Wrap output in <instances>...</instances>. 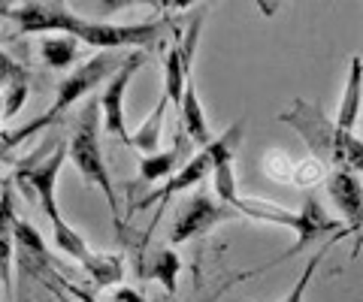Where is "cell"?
<instances>
[{"instance_id": "obj_1", "label": "cell", "mask_w": 363, "mask_h": 302, "mask_svg": "<svg viewBox=\"0 0 363 302\" xmlns=\"http://www.w3.org/2000/svg\"><path fill=\"white\" fill-rule=\"evenodd\" d=\"M279 121H285L297 137L309 145L318 163H330L342 173H363V139L336 124V118H327L318 103L294 100V103L279 112Z\"/></svg>"}, {"instance_id": "obj_2", "label": "cell", "mask_w": 363, "mask_h": 302, "mask_svg": "<svg viewBox=\"0 0 363 302\" xmlns=\"http://www.w3.org/2000/svg\"><path fill=\"white\" fill-rule=\"evenodd\" d=\"M130 58V52H97L91 61H85L82 66H76L73 73H67L61 85H58V91H55V100H52V106L43 112L40 118H33L30 124L25 127H18L16 133H4V142H6V149L13 151L18 142H25L30 139L37 130H45L49 124H55L61 115L70 106H76L79 100H82L85 94H91L100 82H109L112 76H116L124 64H128Z\"/></svg>"}, {"instance_id": "obj_3", "label": "cell", "mask_w": 363, "mask_h": 302, "mask_svg": "<svg viewBox=\"0 0 363 302\" xmlns=\"http://www.w3.org/2000/svg\"><path fill=\"white\" fill-rule=\"evenodd\" d=\"M100 127H104L100 100H91V103L85 106V112L79 115L76 130H73V137H70V161H73L79 175H82L88 185H94V187L104 191L106 203H109V211H112V221H116V227L121 230L124 221H121L116 185H112L109 166H106V158H104V145H100Z\"/></svg>"}, {"instance_id": "obj_4", "label": "cell", "mask_w": 363, "mask_h": 302, "mask_svg": "<svg viewBox=\"0 0 363 302\" xmlns=\"http://www.w3.org/2000/svg\"><path fill=\"white\" fill-rule=\"evenodd\" d=\"M70 158V142H55V149L45 158H33L28 163H18V170L13 173V182L30 203H37L40 211L49 218L52 227L64 223V215L58 209V175L64 161Z\"/></svg>"}, {"instance_id": "obj_5", "label": "cell", "mask_w": 363, "mask_h": 302, "mask_svg": "<svg viewBox=\"0 0 363 302\" xmlns=\"http://www.w3.org/2000/svg\"><path fill=\"white\" fill-rule=\"evenodd\" d=\"M58 33H70L91 49L112 52V49H145L157 37V21H140V25H116V21H85L70 6H64Z\"/></svg>"}, {"instance_id": "obj_6", "label": "cell", "mask_w": 363, "mask_h": 302, "mask_svg": "<svg viewBox=\"0 0 363 302\" xmlns=\"http://www.w3.org/2000/svg\"><path fill=\"white\" fill-rule=\"evenodd\" d=\"M233 218H240V215H236L230 206H224L206 194H194L179 209V218L173 223V230H169V242L182 245V242L200 239V236H206V233H212L218 223L233 221Z\"/></svg>"}, {"instance_id": "obj_7", "label": "cell", "mask_w": 363, "mask_h": 302, "mask_svg": "<svg viewBox=\"0 0 363 302\" xmlns=\"http://www.w3.org/2000/svg\"><path fill=\"white\" fill-rule=\"evenodd\" d=\"M242 133H245V121H233L230 130H224L218 139H212L206 149L212 154V187H215V197L218 203L224 206H236L240 203V187H236V170H233V158H236V149L242 142Z\"/></svg>"}, {"instance_id": "obj_8", "label": "cell", "mask_w": 363, "mask_h": 302, "mask_svg": "<svg viewBox=\"0 0 363 302\" xmlns=\"http://www.w3.org/2000/svg\"><path fill=\"white\" fill-rule=\"evenodd\" d=\"M145 64V52H130L128 64L121 66V70L112 76L106 82L104 94H100V112H104V130L109 137H118L124 145H130V133H128V124H124V94H128V85L133 79V73L140 70Z\"/></svg>"}, {"instance_id": "obj_9", "label": "cell", "mask_w": 363, "mask_h": 302, "mask_svg": "<svg viewBox=\"0 0 363 302\" xmlns=\"http://www.w3.org/2000/svg\"><path fill=\"white\" fill-rule=\"evenodd\" d=\"M327 194H330V203L345 221V233L363 239V182L357 178V173L333 170L327 178Z\"/></svg>"}, {"instance_id": "obj_10", "label": "cell", "mask_w": 363, "mask_h": 302, "mask_svg": "<svg viewBox=\"0 0 363 302\" xmlns=\"http://www.w3.org/2000/svg\"><path fill=\"white\" fill-rule=\"evenodd\" d=\"M297 215H300V227L294 230V233H297V242H294L291 248L279 257V260H288V257L303 251L306 245H312L318 239H327V236H336L339 230H345V223H339L336 218H327V211L315 199V194H306L303 197V206H300Z\"/></svg>"}, {"instance_id": "obj_11", "label": "cell", "mask_w": 363, "mask_h": 302, "mask_svg": "<svg viewBox=\"0 0 363 302\" xmlns=\"http://www.w3.org/2000/svg\"><path fill=\"white\" fill-rule=\"evenodd\" d=\"M209 175H212V154H209V149H203L200 154H194V158L182 166V170L173 178H169L164 187H155L149 197H143L140 203H136V209H145V206H152V203H161V206H157V215H161V209H164V203H167L169 197L179 194V191H188V187H197L200 182H206Z\"/></svg>"}, {"instance_id": "obj_12", "label": "cell", "mask_w": 363, "mask_h": 302, "mask_svg": "<svg viewBox=\"0 0 363 302\" xmlns=\"http://www.w3.org/2000/svg\"><path fill=\"white\" fill-rule=\"evenodd\" d=\"M16 203H13V185L0 191V290L13 296V254H16Z\"/></svg>"}, {"instance_id": "obj_13", "label": "cell", "mask_w": 363, "mask_h": 302, "mask_svg": "<svg viewBox=\"0 0 363 302\" xmlns=\"http://www.w3.org/2000/svg\"><path fill=\"white\" fill-rule=\"evenodd\" d=\"M67 4H43V0H33V4H21L9 9V18L18 25V33H58L61 28V16H64Z\"/></svg>"}, {"instance_id": "obj_14", "label": "cell", "mask_w": 363, "mask_h": 302, "mask_svg": "<svg viewBox=\"0 0 363 302\" xmlns=\"http://www.w3.org/2000/svg\"><path fill=\"white\" fill-rule=\"evenodd\" d=\"M188 133H185V127L179 124V130H176V142L169 145L167 151H157V154H149V158H143L140 161V175H143V182H161V178H173L179 170H176V163H179V158L188 151Z\"/></svg>"}, {"instance_id": "obj_15", "label": "cell", "mask_w": 363, "mask_h": 302, "mask_svg": "<svg viewBox=\"0 0 363 302\" xmlns=\"http://www.w3.org/2000/svg\"><path fill=\"white\" fill-rule=\"evenodd\" d=\"M360 103H363V58H351L348 61V82H345V94L342 103L336 112V124L342 130H354V124L360 121Z\"/></svg>"}, {"instance_id": "obj_16", "label": "cell", "mask_w": 363, "mask_h": 302, "mask_svg": "<svg viewBox=\"0 0 363 302\" xmlns=\"http://www.w3.org/2000/svg\"><path fill=\"white\" fill-rule=\"evenodd\" d=\"M40 58L49 70H67L79 58V40L70 33H49L40 42Z\"/></svg>"}, {"instance_id": "obj_17", "label": "cell", "mask_w": 363, "mask_h": 302, "mask_svg": "<svg viewBox=\"0 0 363 302\" xmlns=\"http://www.w3.org/2000/svg\"><path fill=\"white\" fill-rule=\"evenodd\" d=\"M167 109H169V100H167V94H161L155 112L143 121L140 130L130 133V149L143 151L145 158H149V154H157V142H161V130H164V115H167Z\"/></svg>"}, {"instance_id": "obj_18", "label": "cell", "mask_w": 363, "mask_h": 302, "mask_svg": "<svg viewBox=\"0 0 363 302\" xmlns=\"http://www.w3.org/2000/svg\"><path fill=\"white\" fill-rule=\"evenodd\" d=\"M82 269L91 275V281L97 287H112L124 278V260L118 254H88V260H82Z\"/></svg>"}, {"instance_id": "obj_19", "label": "cell", "mask_w": 363, "mask_h": 302, "mask_svg": "<svg viewBox=\"0 0 363 302\" xmlns=\"http://www.w3.org/2000/svg\"><path fill=\"white\" fill-rule=\"evenodd\" d=\"M179 272H182V257L173 251V248H161L155 257H152V263H149V269H145V275L155 278L157 284H161L167 294H176V281H179Z\"/></svg>"}, {"instance_id": "obj_20", "label": "cell", "mask_w": 363, "mask_h": 302, "mask_svg": "<svg viewBox=\"0 0 363 302\" xmlns=\"http://www.w3.org/2000/svg\"><path fill=\"white\" fill-rule=\"evenodd\" d=\"M342 236H348V233H345V230H339V233H336V236H330V239H327V242L321 245V248H318V251L312 254V260H309V263H306V269H303V275L297 278V281H294V287L288 290V296H285V299H281V302H303V299H306V290H309V284H312V278H315V272H318V266H321V260H324V257H327V251H330V248H333V245H336L339 239H342Z\"/></svg>"}, {"instance_id": "obj_21", "label": "cell", "mask_w": 363, "mask_h": 302, "mask_svg": "<svg viewBox=\"0 0 363 302\" xmlns=\"http://www.w3.org/2000/svg\"><path fill=\"white\" fill-rule=\"evenodd\" d=\"M55 230V245H58V251H64L67 257H73V260H88V254H91V248L85 245V239L79 236V233L70 227V223H58V227H52Z\"/></svg>"}, {"instance_id": "obj_22", "label": "cell", "mask_w": 363, "mask_h": 302, "mask_svg": "<svg viewBox=\"0 0 363 302\" xmlns=\"http://www.w3.org/2000/svg\"><path fill=\"white\" fill-rule=\"evenodd\" d=\"M13 85H30V73L25 70V64L13 61L9 54L0 49V88H13Z\"/></svg>"}, {"instance_id": "obj_23", "label": "cell", "mask_w": 363, "mask_h": 302, "mask_svg": "<svg viewBox=\"0 0 363 302\" xmlns=\"http://www.w3.org/2000/svg\"><path fill=\"white\" fill-rule=\"evenodd\" d=\"M28 91H30V85H13V88H6L4 91V100H6V106H4V121H13L21 106H25V100H28Z\"/></svg>"}, {"instance_id": "obj_24", "label": "cell", "mask_w": 363, "mask_h": 302, "mask_svg": "<svg viewBox=\"0 0 363 302\" xmlns=\"http://www.w3.org/2000/svg\"><path fill=\"white\" fill-rule=\"evenodd\" d=\"M52 281H55V287H64L67 294H70L76 302H100L91 290H85V287H76V284H70L67 278H61V275H52Z\"/></svg>"}, {"instance_id": "obj_25", "label": "cell", "mask_w": 363, "mask_h": 302, "mask_svg": "<svg viewBox=\"0 0 363 302\" xmlns=\"http://www.w3.org/2000/svg\"><path fill=\"white\" fill-rule=\"evenodd\" d=\"M109 302H149V299H145L140 290H133V287H118L116 294L109 296Z\"/></svg>"}, {"instance_id": "obj_26", "label": "cell", "mask_w": 363, "mask_h": 302, "mask_svg": "<svg viewBox=\"0 0 363 302\" xmlns=\"http://www.w3.org/2000/svg\"><path fill=\"white\" fill-rule=\"evenodd\" d=\"M9 9H13V6H9V4H4V0H0V21H4V18H9Z\"/></svg>"}, {"instance_id": "obj_27", "label": "cell", "mask_w": 363, "mask_h": 302, "mask_svg": "<svg viewBox=\"0 0 363 302\" xmlns=\"http://www.w3.org/2000/svg\"><path fill=\"white\" fill-rule=\"evenodd\" d=\"M9 154V149H6V142H4V133H0V161H4Z\"/></svg>"}, {"instance_id": "obj_28", "label": "cell", "mask_w": 363, "mask_h": 302, "mask_svg": "<svg viewBox=\"0 0 363 302\" xmlns=\"http://www.w3.org/2000/svg\"><path fill=\"white\" fill-rule=\"evenodd\" d=\"M4 106H6V100H4V91H0V124H4Z\"/></svg>"}]
</instances>
